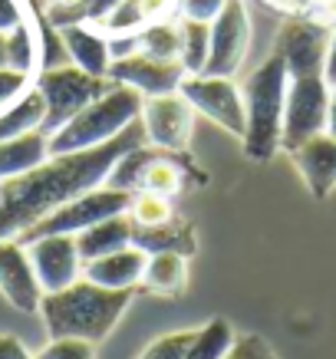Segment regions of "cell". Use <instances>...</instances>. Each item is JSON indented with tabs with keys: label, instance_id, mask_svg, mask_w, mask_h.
<instances>
[{
	"label": "cell",
	"instance_id": "obj_1",
	"mask_svg": "<svg viewBox=\"0 0 336 359\" xmlns=\"http://www.w3.org/2000/svg\"><path fill=\"white\" fill-rule=\"evenodd\" d=\"M145 126L135 119L129 129H122L116 139L83 149V152L50 155L33 172L17 175L11 182H0V241L20 238L36 221L53 215L66 201L86 195L109 178L112 165L126 152L145 145Z\"/></svg>",
	"mask_w": 336,
	"mask_h": 359
},
{
	"label": "cell",
	"instance_id": "obj_2",
	"mask_svg": "<svg viewBox=\"0 0 336 359\" xmlns=\"http://www.w3.org/2000/svg\"><path fill=\"white\" fill-rule=\"evenodd\" d=\"M132 290H106L99 283L79 277L56 294H43L40 313H43L46 333L53 339H86L99 343L119 323L122 310L129 306Z\"/></svg>",
	"mask_w": 336,
	"mask_h": 359
},
{
	"label": "cell",
	"instance_id": "obj_3",
	"mask_svg": "<svg viewBox=\"0 0 336 359\" xmlns=\"http://www.w3.org/2000/svg\"><path fill=\"white\" fill-rule=\"evenodd\" d=\"M287 66L281 56H267L264 63L244 79V155L250 162H271L281 149L283 129V102H287Z\"/></svg>",
	"mask_w": 336,
	"mask_h": 359
},
{
	"label": "cell",
	"instance_id": "obj_4",
	"mask_svg": "<svg viewBox=\"0 0 336 359\" xmlns=\"http://www.w3.org/2000/svg\"><path fill=\"white\" fill-rule=\"evenodd\" d=\"M106 185L116 191H129V195L149 191V195H162L175 201L184 188L205 185V172L195 168L184 152H168L159 145H139L112 165Z\"/></svg>",
	"mask_w": 336,
	"mask_h": 359
},
{
	"label": "cell",
	"instance_id": "obj_5",
	"mask_svg": "<svg viewBox=\"0 0 336 359\" xmlns=\"http://www.w3.org/2000/svg\"><path fill=\"white\" fill-rule=\"evenodd\" d=\"M142 102H145L142 93H135L132 86L112 83L109 93L93 99L86 109H79L63 129L50 135V155L83 152V149H93V145L116 139L122 129H129L132 122L142 116Z\"/></svg>",
	"mask_w": 336,
	"mask_h": 359
},
{
	"label": "cell",
	"instance_id": "obj_6",
	"mask_svg": "<svg viewBox=\"0 0 336 359\" xmlns=\"http://www.w3.org/2000/svg\"><path fill=\"white\" fill-rule=\"evenodd\" d=\"M33 86L43 96V106H46L40 132L50 139V135L63 129L79 109H86L93 99L109 93V89H112V79L89 76L79 66H50V69H43V73L36 76Z\"/></svg>",
	"mask_w": 336,
	"mask_h": 359
},
{
	"label": "cell",
	"instance_id": "obj_7",
	"mask_svg": "<svg viewBox=\"0 0 336 359\" xmlns=\"http://www.w3.org/2000/svg\"><path fill=\"white\" fill-rule=\"evenodd\" d=\"M132 205V195L129 191H116V188H93L86 195L73 198V201H66L63 208H56L53 215H46L43 221H36L30 231H23L20 244H30L36 238H50V234H73L76 238L79 231L93 228L99 221L106 218H116V215H126Z\"/></svg>",
	"mask_w": 336,
	"mask_h": 359
},
{
	"label": "cell",
	"instance_id": "obj_8",
	"mask_svg": "<svg viewBox=\"0 0 336 359\" xmlns=\"http://www.w3.org/2000/svg\"><path fill=\"white\" fill-rule=\"evenodd\" d=\"M326 112H330V86L323 76L290 79L287 102H283V129L281 149L293 152L297 145L326 132Z\"/></svg>",
	"mask_w": 336,
	"mask_h": 359
},
{
	"label": "cell",
	"instance_id": "obj_9",
	"mask_svg": "<svg viewBox=\"0 0 336 359\" xmlns=\"http://www.w3.org/2000/svg\"><path fill=\"white\" fill-rule=\"evenodd\" d=\"M326 46H330V30L323 23L310 17H287L283 27L277 30L274 56H281L287 66V76H323Z\"/></svg>",
	"mask_w": 336,
	"mask_h": 359
},
{
	"label": "cell",
	"instance_id": "obj_10",
	"mask_svg": "<svg viewBox=\"0 0 336 359\" xmlns=\"http://www.w3.org/2000/svg\"><path fill=\"white\" fill-rule=\"evenodd\" d=\"M250 50V17L244 0H228L211 20V50L201 76H234Z\"/></svg>",
	"mask_w": 336,
	"mask_h": 359
},
{
	"label": "cell",
	"instance_id": "obj_11",
	"mask_svg": "<svg viewBox=\"0 0 336 359\" xmlns=\"http://www.w3.org/2000/svg\"><path fill=\"white\" fill-rule=\"evenodd\" d=\"M188 106L211 122H217L221 129H228L231 135L244 139V96L241 89L231 83V76H184L178 86Z\"/></svg>",
	"mask_w": 336,
	"mask_h": 359
},
{
	"label": "cell",
	"instance_id": "obj_12",
	"mask_svg": "<svg viewBox=\"0 0 336 359\" xmlns=\"http://www.w3.org/2000/svg\"><path fill=\"white\" fill-rule=\"evenodd\" d=\"M142 126H145V139L168 149V152H184L188 139H191V126H195V109L188 106L182 93H165V96H149L142 102Z\"/></svg>",
	"mask_w": 336,
	"mask_h": 359
},
{
	"label": "cell",
	"instance_id": "obj_13",
	"mask_svg": "<svg viewBox=\"0 0 336 359\" xmlns=\"http://www.w3.org/2000/svg\"><path fill=\"white\" fill-rule=\"evenodd\" d=\"M30 254L33 273L40 280L43 294H56L69 283H76L83 277V261H79L76 238L73 234H50V238H36L30 244H23Z\"/></svg>",
	"mask_w": 336,
	"mask_h": 359
},
{
	"label": "cell",
	"instance_id": "obj_14",
	"mask_svg": "<svg viewBox=\"0 0 336 359\" xmlns=\"http://www.w3.org/2000/svg\"><path fill=\"white\" fill-rule=\"evenodd\" d=\"M188 76L178 60H155L149 53H132L122 60H112L109 66V79L119 86H132L142 96H165V93H178L182 79Z\"/></svg>",
	"mask_w": 336,
	"mask_h": 359
},
{
	"label": "cell",
	"instance_id": "obj_15",
	"mask_svg": "<svg viewBox=\"0 0 336 359\" xmlns=\"http://www.w3.org/2000/svg\"><path fill=\"white\" fill-rule=\"evenodd\" d=\"M0 294L4 300L20 310V313H33L40 310V300H43V290H40V280L33 273L30 254L20 241H0Z\"/></svg>",
	"mask_w": 336,
	"mask_h": 359
},
{
	"label": "cell",
	"instance_id": "obj_16",
	"mask_svg": "<svg viewBox=\"0 0 336 359\" xmlns=\"http://www.w3.org/2000/svg\"><path fill=\"white\" fill-rule=\"evenodd\" d=\"M297 172L304 175L307 188L314 198H326L336 188V139L330 132H320L304 145H297L290 152Z\"/></svg>",
	"mask_w": 336,
	"mask_h": 359
},
{
	"label": "cell",
	"instance_id": "obj_17",
	"mask_svg": "<svg viewBox=\"0 0 336 359\" xmlns=\"http://www.w3.org/2000/svg\"><path fill=\"white\" fill-rule=\"evenodd\" d=\"M66 56L73 60V66H79L83 73L99 79H109V66H112V53H109V36L93 27V23H73L60 30Z\"/></svg>",
	"mask_w": 336,
	"mask_h": 359
},
{
	"label": "cell",
	"instance_id": "obj_18",
	"mask_svg": "<svg viewBox=\"0 0 336 359\" xmlns=\"http://www.w3.org/2000/svg\"><path fill=\"white\" fill-rule=\"evenodd\" d=\"M145 261L149 254L139 248H122L116 254H106L99 261L83 264V277L106 290H135L142 283V271H145Z\"/></svg>",
	"mask_w": 336,
	"mask_h": 359
},
{
	"label": "cell",
	"instance_id": "obj_19",
	"mask_svg": "<svg viewBox=\"0 0 336 359\" xmlns=\"http://www.w3.org/2000/svg\"><path fill=\"white\" fill-rule=\"evenodd\" d=\"M132 248L145 250V254H182L191 257L198 250L195 228L188 221H168V224H155V228H135L132 224Z\"/></svg>",
	"mask_w": 336,
	"mask_h": 359
},
{
	"label": "cell",
	"instance_id": "obj_20",
	"mask_svg": "<svg viewBox=\"0 0 336 359\" xmlns=\"http://www.w3.org/2000/svg\"><path fill=\"white\" fill-rule=\"evenodd\" d=\"M132 244V221L129 215H116V218H106L93 224V228L79 231L76 234V250H79V261H99L106 254H116V250L129 248Z\"/></svg>",
	"mask_w": 336,
	"mask_h": 359
},
{
	"label": "cell",
	"instance_id": "obj_21",
	"mask_svg": "<svg viewBox=\"0 0 336 359\" xmlns=\"http://www.w3.org/2000/svg\"><path fill=\"white\" fill-rule=\"evenodd\" d=\"M46 158H50V139L40 129L0 142V182H11L17 175L33 172Z\"/></svg>",
	"mask_w": 336,
	"mask_h": 359
},
{
	"label": "cell",
	"instance_id": "obj_22",
	"mask_svg": "<svg viewBox=\"0 0 336 359\" xmlns=\"http://www.w3.org/2000/svg\"><path fill=\"white\" fill-rule=\"evenodd\" d=\"M188 283V257L182 254H149L145 271H142V287L149 294L175 297Z\"/></svg>",
	"mask_w": 336,
	"mask_h": 359
},
{
	"label": "cell",
	"instance_id": "obj_23",
	"mask_svg": "<svg viewBox=\"0 0 336 359\" xmlns=\"http://www.w3.org/2000/svg\"><path fill=\"white\" fill-rule=\"evenodd\" d=\"M43 116H46L43 96L36 93V86H30L20 99H13L11 106L0 109V142L27 135V132H36L43 126Z\"/></svg>",
	"mask_w": 336,
	"mask_h": 359
},
{
	"label": "cell",
	"instance_id": "obj_24",
	"mask_svg": "<svg viewBox=\"0 0 336 359\" xmlns=\"http://www.w3.org/2000/svg\"><path fill=\"white\" fill-rule=\"evenodd\" d=\"M178 63L184 66L188 76H201L208 63V50H211V23L201 20H178Z\"/></svg>",
	"mask_w": 336,
	"mask_h": 359
},
{
	"label": "cell",
	"instance_id": "obj_25",
	"mask_svg": "<svg viewBox=\"0 0 336 359\" xmlns=\"http://www.w3.org/2000/svg\"><path fill=\"white\" fill-rule=\"evenodd\" d=\"M234 330L228 320H211L201 330H195V339L184 353V359H224L228 349L234 346Z\"/></svg>",
	"mask_w": 336,
	"mask_h": 359
},
{
	"label": "cell",
	"instance_id": "obj_26",
	"mask_svg": "<svg viewBox=\"0 0 336 359\" xmlns=\"http://www.w3.org/2000/svg\"><path fill=\"white\" fill-rule=\"evenodd\" d=\"M129 221L135 228H155V224H168L175 221V201L162 195H149V191H135L129 205Z\"/></svg>",
	"mask_w": 336,
	"mask_h": 359
},
{
	"label": "cell",
	"instance_id": "obj_27",
	"mask_svg": "<svg viewBox=\"0 0 336 359\" xmlns=\"http://www.w3.org/2000/svg\"><path fill=\"white\" fill-rule=\"evenodd\" d=\"M178 23L159 20L139 30V50L155 56V60H178Z\"/></svg>",
	"mask_w": 336,
	"mask_h": 359
},
{
	"label": "cell",
	"instance_id": "obj_28",
	"mask_svg": "<svg viewBox=\"0 0 336 359\" xmlns=\"http://www.w3.org/2000/svg\"><path fill=\"white\" fill-rule=\"evenodd\" d=\"M36 53H40V46H36V33L30 30V23H20L17 30L7 33V66L11 69L33 76Z\"/></svg>",
	"mask_w": 336,
	"mask_h": 359
},
{
	"label": "cell",
	"instance_id": "obj_29",
	"mask_svg": "<svg viewBox=\"0 0 336 359\" xmlns=\"http://www.w3.org/2000/svg\"><path fill=\"white\" fill-rule=\"evenodd\" d=\"M191 339H195V330H178V333H168V337H159L155 343L145 346V353L139 359H184Z\"/></svg>",
	"mask_w": 336,
	"mask_h": 359
},
{
	"label": "cell",
	"instance_id": "obj_30",
	"mask_svg": "<svg viewBox=\"0 0 336 359\" xmlns=\"http://www.w3.org/2000/svg\"><path fill=\"white\" fill-rule=\"evenodd\" d=\"M33 359H96V349L86 339H50Z\"/></svg>",
	"mask_w": 336,
	"mask_h": 359
},
{
	"label": "cell",
	"instance_id": "obj_31",
	"mask_svg": "<svg viewBox=\"0 0 336 359\" xmlns=\"http://www.w3.org/2000/svg\"><path fill=\"white\" fill-rule=\"evenodd\" d=\"M224 359H281L277 353L271 349V343L264 337H254V333H248V337H238L234 339V346L228 349V356Z\"/></svg>",
	"mask_w": 336,
	"mask_h": 359
},
{
	"label": "cell",
	"instance_id": "obj_32",
	"mask_svg": "<svg viewBox=\"0 0 336 359\" xmlns=\"http://www.w3.org/2000/svg\"><path fill=\"white\" fill-rule=\"evenodd\" d=\"M27 89H30V76L27 73H17L11 66H0V109L11 106L13 99H20Z\"/></svg>",
	"mask_w": 336,
	"mask_h": 359
},
{
	"label": "cell",
	"instance_id": "obj_33",
	"mask_svg": "<svg viewBox=\"0 0 336 359\" xmlns=\"http://www.w3.org/2000/svg\"><path fill=\"white\" fill-rule=\"evenodd\" d=\"M228 0H178V13L188 17V20H201V23H211L221 13Z\"/></svg>",
	"mask_w": 336,
	"mask_h": 359
},
{
	"label": "cell",
	"instance_id": "obj_34",
	"mask_svg": "<svg viewBox=\"0 0 336 359\" xmlns=\"http://www.w3.org/2000/svg\"><path fill=\"white\" fill-rule=\"evenodd\" d=\"M20 23H27V17H23V4H20V0H0V33L7 36V33L17 30Z\"/></svg>",
	"mask_w": 336,
	"mask_h": 359
},
{
	"label": "cell",
	"instance_id": "obj_35",
	"mask_svg": "<svg viewBox=\"0 0 336 359\" xmlns=\"http://www.w3.org/2000/svg\"><path fill=\"white\" fill-rule=\"evenodd\" d=\"M122 0H86V23H102L109 17V13L119 7Z\"/></svg>",
	"mask_w": 336,
	"mask_h": 359
},
{
	"label": "cell",
	"instance_id": "obj_36",
	"mask_svg": "<svg viewBox=\"0 0 336 359\" xmlns=\"http://www.w3.org/2000/svg\"><path fill=\"white\" fill-rule=\"evenodd\" d=\"M264 4L287 17H307V7H310V0H264Z\"/></svg>",
	"mask_w": 336,
	"mask_h": 359
},
{
	"label": "cell",
	"instance_id": "obj_37",
	"mask_svg": "<svg viewBox=\"0 0 336 359\" xmlns=\"http://www.w3.org/2000/svg\"><path fill=\"white\" fill-rule=\"evenodd\" d=\"M0 359H33L17 337H0Z\"/></svg>",
	"mask_w": 336,
	"mask_h": 359
},
{
	"label": "cell",
	"instance_id": "obj_38",
	"mask_svg": "<svg viewBox=\"0 0 336 359\" xmlns=\"http://www.w3.org/2000/svg\"><path fill=\"white\" fill-rule=\"evenodd\" d=\"M323 79H326V86H336V27H333V33H330V46H326Z\"/></svg>",
	"mask_w": 336,
	"mask_h": 359
},
{
	"label": "cell",
	"instance_id": "obj_39",
	"mask_svg": "<svg viewBox=\"0 0 336 359\" xmlns=\"http://www.w3.org/2000/svg\"><path fill=\"white\" fill-rule=\"evenodd\" d=\"M326 132L336 139V86H330V112H326Z\"/></svg>",
	"mask_w": 336,
	"mask_h": 359
},
{
	"label": "cell",
	"instance_id": "obj_40",
	"mask_svg": "<svg viewBox=\"0 0 336 359\" xmlns=\"http://www.w3.org/2000/svg\"><path fill=\"white\" fill-rule=\"evenodd\" d=\"M0 66H7V36L0 33Z\"/></svg>",
	"mask_w": 336,
	"mask_h": 359
}]
</instances>
